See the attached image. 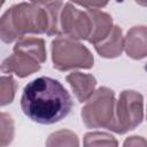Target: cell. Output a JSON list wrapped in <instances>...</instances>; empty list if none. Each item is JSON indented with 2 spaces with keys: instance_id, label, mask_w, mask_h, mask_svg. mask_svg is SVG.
<instances>
[{
  "instance_id": "6da1fadb",
  "label": "cell",
  "mask_w": 147,
  "mask_h": 147,
  "mask_svg": "<svg viewBox=\"0 0 147 147\" xmlns=\"http://www.w3.org/2000/svg\"><path fill=\"white\" fill-rule=\"evenodd\" d=\"M62 1L20 2L8 8L0 17V40L10 44L28 33L59 36Z\"/></svg>"
},
{
  "instance_id": "7a4b0ae2",
  "label": "cell",
  "mask_w": 147,
  "mask_h": 147,
  "mask_svg": "<svg viewBox=\"0 0 147 147\" xmlns=\"http://www.w3.org/2000/svg\"><path fill=\"white\" fill-rule=\"evenodd\" d=\"M21 108L32 122L49 125L70 114L72 99L57 79L41 76L25 85L21 96Z\"/></svg>"
},
{
  "instance_id": "3957f363",
  "label": "cell",
  "mask_w": 147,
  "mask_h": 147,
  "mask_svg": "<svg viewBox=\"0 0 147 147\" xmlns=\"http://www.w3.org/2000/svg\"><path fill=\"white\" fill-rule=\"evenodd\" d=\"M53 67L60 71L72 69H91L94 57L90 49L79 41L59 37L51 44Z\"/></svg>"
},
{
  "instance_id": "277c9868",
  "label": "cell",
  "mask_w": 147,
  "mask_h": 147,
  "mask_svg": "<svg viewBox=\"0 0 147 147\" xmlns=\"http://www.w3.org/2000/svg\"><path fill=\"white\" fill-rule=\"evenodd\" d=\"M144 119V98L133 90L121 92L115 102L114 121L108 130L118 134H124L134 130Z\"/></svg>"
},
{
  "instance_id": "5b68a950",
  "label": "cell",
  "mask_w": 147,
  "mask_h": 147,
  "mask_svg": "<svg viewBox=\"0 0 147 147\" xmlns=\"http://www.w3.org/2000/svg\"><path fill=\"white\" fill-rule=\"evenodd\" d=\"M115 93L113 90L99 87L82 109V119L88 129H109L114 121Z\"/></svg>"
},
{
  "instance_id": "8992f818",
  "label": "cell",
  "mask_w": 147,
  "mask_h": 147,
  "mask_svg": "<svg viewBox=\"0 0 147 147\" xmlns=\"http://www.w3.org/2000/svg\"><path fill=\"white\" fill-rule=\"evenodd\" d=\"M91 20L86 11L80 10L76 5L65 2L60 14L61 36L72 40H87L91 34Z\"/></svg>"
},
{
  "instance_id": "52a82bcc",
  "label": "cell",
  "mask_w": 147,
  "mask_h": 147,
  "mask_svg": "<svg viewBox=\"0 0 147 147\" xmlns=\"http://www.w3.org/2000/svg\"><path fill=\"white\" fill-rule=\"evenodd\" d=\"M39 70H40V63H38L36 60H33L28 55L15 52H13V54L7 59H5L0 64L1 72L15 74L20 78H25Z\"/></svg>"
},
{
  "instance_id": "ba28073f",
  "label": "cell",
  "mask_w": 147,
  "mask_h": 147,
  "mask_svg": "<svg viewBox=\"0 0 147 147\" xmlns=\"http://www.w3.org/2000/svg\"><path fill=\"white\" fill-rule=\"evenodd\" d=\"M124 49L129 57L141 60L147 55V29L145 25L132 26L124 37Z\"/></svg>"
},
{
  "instance_id": "9c48e42d",
  "label": "cell",
  "mask_w": 147,
  "mask_h": 147,
  "mask_svg": "<svg viewBox=\"0 0 147 147\" xmlns=\"http://www.w3.org/2000/svg\"><path fill=\"white\" fill-rule=\"evenodd\" d=\"M87 15L91 20V34L87 39L88 42L96 45L101 42L110 33L114 24L111 16L100 9H87Z\"/></svg>"
},
{
  "instance_id": "30bf717a",
  "label": "cell",
  "mask_w": 147,
  "mask_h": 147,
  "mask_svg": "<svg viewBox=\"0 0 147 147\" xmlns=\"http://www.w3.org/2000/svg\"><path fill=\"white\" fill-rule=\"evenodd\" d=\"M65 80L79 102H86L92 96L96 87V79L90 74H83L79 71L71 72L65 77Z\"/></svg>"
},
{
  "instance_id": "8fae6325",
  "label": "cell",
  "mask_w": 147,
  "mask_h": 147,
  "mask_svg": "<svg viewBox=\"0 0 147 147\" xmlns=\"http://www.w3.org/2000/svg\"><path fill=\"white\" fill-rule=\"evenodd\" d=\"M98 54L105 59L118 57L124 49V37L123 31L118 25H114L110 33L101 42L94 45Z\"/></svg>"
},
{
  "instance_id": "7c38bea8",
  "label": "cell",
  "mask_w": 147,
  "mask_h": 147,
  "mask_svg": "<svg viewBox=\"0 0 147 147\" xmlns=\"http://www.w3.org/2000/svg\"><path fill=\"white\" fill-rule=\"evenodd\" d=\"M13 52L28 55L38 63H44L47 59L46 46L44 39L34 37H22L18 39L13 48Z\"/></svg>"
},
{
  "instance_id": "4fadbf2b",
  "label": "cell",
  "mask_w": 147,
  "mask_h": 147,
  "mask_svg": "<svg viewBox=\"0 0 147 147\" xmlns=\"http://www.w3.org/2000/svg\"><path fill=\"white\" fill-rule=\"evenodd\" d=\"M46 147H79V139L74 131L62 129L48 136Z\"/></svg>"
},
{
  "instance_id": "5bb4252c",
  "label": "cell",
  "mask_w": 147,
  "mask_h": 147,
  "mask_svg": "<svg viewBox=\"0 0 147 147\" xmlns=\"http://www.w3.org/2000/svg\"><path fill=\"white\" fill-rule=\"evenodd\" d=\"M84 147H118L117 139L107 132H87L83 139Z\"/></svg>"
},
{
  "instance_id": "9a60e30c",
  "label": "cell",
  "mask_w": 147,
  "mask_h": 147,
  "mask_svg": "<svg viewBox=\"0 0 147 147\" xmlns=\"http://www.w3.org/2000/svg\"><path fill=\"white\" fill-rule=\"evenodd\" d=\"M15 136V123L8 113H0V147L11 144Z\"/></svg>"
},
{
  "instance_id": "2e32d148",
  "label": "cell",
  "mask_w": 147,
  "mask_h": 147,
  "mask_svg": "<svg viewBox=\"0 0 147 147\" xmlns=\"http://www.w3.org/2000/svg\"><path fill=\"white\" fill-rule=\"evenodd\" d=\"M17 91L16 80L9 76H0V107L7 106L14 101Z\"/></svg>"
},
{
  "instance_id": "e0dca14e",
  "label": "cell",
  "mask_w": 147,
  "mask_h": 147,
  "mask_svg": "<svg viewBox=\"0 0 147 147\" xmlns=\"http://www.w3.org/2000/svg\"><path fill=\"white\" fill-rule=\"evenodd\" d=\"M123 147H146V139L140 136H132L124 140Z\"/></svg>"
},
{
  "instance_id": "ac0fdd59",
  "label": "cell",
  "mask_w": 147,
  "mask_h": 147,
  "mask_svg": "<svg viewBox=\"0 0 147 147\" xmlns=\"http://www.w3.org/2000/svg\"><path fill=\"white\" fill-rule=\"evenodd\" d=\"M3 3H5V2H3V1H0V8H1V7H2V6H3Z\"/></svg>"
}]
</instances>
